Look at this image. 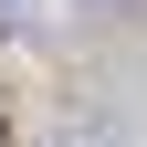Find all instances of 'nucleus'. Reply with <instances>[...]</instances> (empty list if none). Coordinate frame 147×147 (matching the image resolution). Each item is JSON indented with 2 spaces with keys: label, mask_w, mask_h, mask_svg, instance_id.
Wrapping results in <instances>:
<instances>
[]
</instances>
